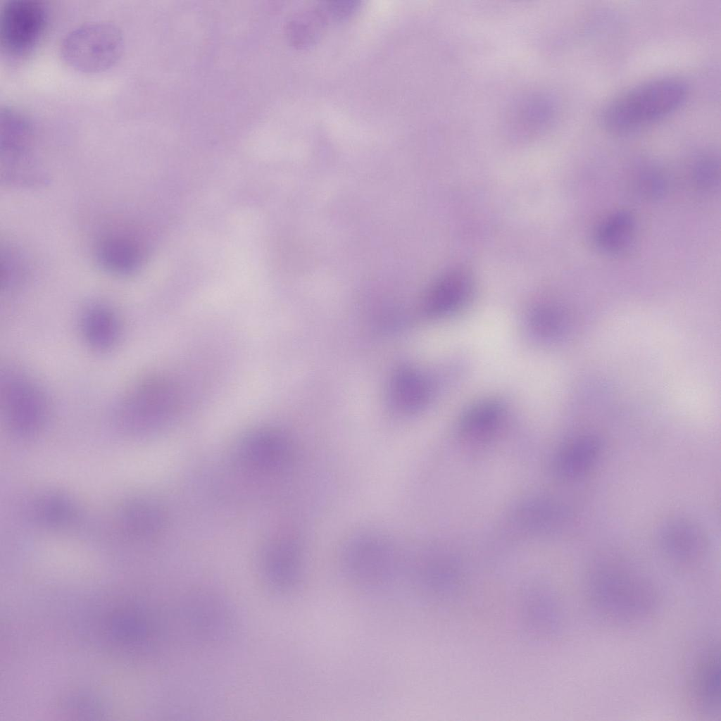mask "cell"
<instances>
[{
	"label": "cell",
	"mask_w": 721,
	"mask_h": 721,
	"mask_svg": "<svg viewBox=\"0 0 721 721\" xmlns=\"http://www.w3.org/2000/svg\"><path fill=\"white\" fill-rule=\"evenodd\" d=\"M586 596L593 610L617 625H633L650 619L659 603L658 591L645 575L629 565L601 560L589 570Z\"/></svg>",
	"instance_id": "6da1fadb"
},
{
	"label": "cell",
	"mask_w": 721,
	"mask_h": 721,
	"mask_svg": "<svg viewBox=\"0 0 721 721\" xmlns=\"http://www.w3.org/2000/svg\"><path fill=\"white\" fill-rule=\"evenodd\" d=\"M687 93L686 83L677 77L644 82L610 101L603 111L601 123L614 134L634 133L675 111Z\"/></svg>",
	"instance_id": "7a4b0ae2"
},
{
	"label": "cell",
	"mask_w": 721,
	"mask_h": 721,
	"mask_svg": "<svg viewBox=\"0 0 721 721\" xmlns=\"http://www.w3.org/2000/svg\"><path fill=\"white\" fill-rule=\"evenodd\" d=\"M175 382L163 375H151L136 381L115 403L113 415L123 429L134 433L156 429L168 422L180 407Z\"/></svg>",
	"instance_id": "3957f363"
},
{
	"label": "cell",
	"mask_w": 721,
	"mask_h": 721,
	"mask_svg": "<svg viewBox=\"0 0 721 721\" xmlns=\"http://www.w3.org/2000/svg\"><path fill=\"white\" fill-rule=\"evenodd\" d=\"M0 404L7 425L20 435H31L40 430L51 408L49 396L39 382L15 368L1 372Z\"/></svg>",
	"instance_id": "277c9868"
},
{
	"label": "cell",
	"mask_w": 721,
	"mask_h": 721,
	"mask_svg": "<svg viewBox=\"0 0 721 721\" xmlns=\"http://www.w3.org/2000/svg\"><path fill=\"white\" fill-rule=\"evenodd\" d=\"M123 49L121 31L113 24L91 22L68 32L60 45L63 61L73 69L87 73L112 66Z\"/></svg>",
	"instance_id": "5b68a950"
},
{
	"label": "cell",
	"mask_w": 721,
	"mask_h": 721,
	"mask_svg": "<svg viewBox=\"0 0 721 721\" xmlns=\"http://www.w3.org/2000/svg\"><path fill=\"white\" fill-rule=\"evenodd\" d=\"M44 6L35 0H10L0 14V42L4 51L19 57L29 54L41 39L46 25Z\"/></svg>",
	"instance_id": "8992f818"
},
{
	"label": "cell",
	"mask_w": 721,
	"mask_h": 721,
	"mask_svg": "<svg viewBox=\"0 0 721 721\" xmlns=\"http://www.w3.org/2000/svg\"><path fill=\"white\" fill-rule=\"evenodd\" d=\"M720 646L706 644L696 653L688 677V693L694 708L705 715L720 712Z\"/></svg>",
	"instance_id": "52a82bcc"
},
{
	"label": "cell",
	"mask_w": 721,
	"mask_h": 721,
	"mask_svg": "<svg viewBox=\"0 0 721 721\" xmlns=\"http://www.w3.org/2000/svg\"><path fill=\"white\" fill-rule=\"evenodd\" d=\"M78 327L88 348L99 353L115 349L120 343L123 325L118 311L104 302H92L81 311Z\"/></svg>",
	"instance_id": "ba28073f"
},
{
	"label": "cell",
	"mask_w": 721,
	"mask_h": 721,
	"mask_svg": "<svg viewBox=\"0 0 721 721\" xmlns=\"http://www.w3.org/2000/svg\"><path fill=\"white\" fill-rule=\"evenodd\" d=\"M657 538L663 553L679 563L698 560L708 548V539L703 529L686 518H672L665 522L659 528Z\"/></svg>",
	"instance_id": "9c48e42d"
},
{
	"label": "cell",
	"mask_w": 721,
	"mask_h": 721,
	"mask_svg": "<svg viewBox=\"0 0 721 721\" xmlns=\"http://www.w3.org/2000/svg\"><path fill=\"white\" fill-rule=\"evenodd\" d=\"M96 256L103 268L120 276L134 273L143 260L139 242L132 234L117 232L101 237L96 247Z\"/></svg>",
	"instance_id": "30bf717a"
},
{
	"label": "cell",
	"mask_w": 721,
	"mask_h": 721,
	"mask_svg": "<svg viewBox=\"0 0 721 721\" xmlns=\"http://www.w3.org/2000/svg\"><path fill=\"white\" fill-rule=\"evenodd\" d=\"M289 451L286 437L270 428L252 432L241 446V454L246 463L260 470L280 468L289 458Z\"/></svg>",
	"instance_id": "8fae6325"
},
{
	"label": "cell",
	"mask_w": 721,
	"mask_h": 721,
	"mask_svg": "<svg viewBox=\"0 0 721 721\" xmlns=\"http://www.w3.org/2000/svg\"><path fill=\"white\" fill-rule=\"evenodd\" d=\"M299 569L298 551L291 541L280 539L265 548L262 557V570L273 589L282 591L289 589L296 580Z\"/></svg>",
	"instance_id": "7c38bea8"
},
{
	"label": "cell",
	"mask_w": 721,
	"mask_h": 721,
	"mask_svg": "<svg viewBox=\"0 0 721 721\" xmlns=\"http://www.w3.org/2000/svg\"><path fill=\"white\" fill-rule=\"evenodd\" d=\"M601 441L592 434L577 437L559 451L555 461L557 475L574 479L585 475L595 465L601 453Z\"/></svg>",
	"instance_id": "4fadbf2b"
},
{
	"label": "cell",
	"mask_w": 721,
	"mask_h": 721,
	"mask_svg": "<svg viewBox=\"0 0 721 721\" xmlns=\"http://www.w3.org/2000/svg\"><path fill=\"white\" fill-rule=\"evenodd\" d=\"M332 21L323 2L303 8L291 17L286 34L292 45L305 49L315 45Z\"/></svg>",
	"instance_id": "5bb4252c"
},
{
	"label": "cell",
	"mask_w": 721,
	"mask_h": 721,
	"mask_svg": "<svg viewBox=\"0 0 721 721\" xmlns=\"http://www.w3.org/2000/svg\"><path fill=\"white\" fill-rule=\"evenodd\" d=\"M472 284L468 275L454 272L447 275L434 289L427 303L428 314L447 315L460 309L468 300Z\"/></svg>",
	"instance_id": "9a60e30c"
},
{
	"label": "cell",
	"mask_w": 721,
	"mask_h": 721,
	"mask_svg": "<svg viewBox=\"0 0 721 721\" xmlns=\"http://www.w3.org/2000/svg\"><path fill=\"white\" fill-rule=\"evenodd\" d=\"M503 415V406L499 401H480L465 413L460 421V430L471 439H485L496 432Z\"/></svg>",
	"instance_id": "2e32d148"
},
{
	"label": "cell",
	"mask_w": 721,
	"mask_h": 721,
	"mask_svg": "<svg viewBox=\"0 0 721 721\" xmlns=\"http://www.w3.org/2000/svg\"><path fill=\"white\" fill-rule=\"evenodd\" d=\"M635 222L629 213L617 212L606 219L597 228L595 242L599 249L608 253L625 251L632 244Z\"/></svg>",
	"instance_id": "e0dca14e"
},
{
	"label": "cell",
	"mask_w": 721,
	"mask_h": 721,
	"mask_svg": "<svg viewBox=\"0 0 721 721\" xmlns=\"http://www.w3.org/2000/svg\"><path fill=\"white\" fill-rule=\"evenodd\" d=\"M391 395L399 409L414 411L425 403L429 388L421 375L414 370L404 369L395 375L391 385Z\"/></svg>",
	"instance_id": "ac0fdd59"
},
{
	"label": "cell",
	"mask_w": 721,
	"mask_h": 721,
	"mask_svg": "<svg viewBox=\"0 0 721 721\" xmlns=\"http://www.w3.org/2000/svg\"><path fill=\"white\" fill-rule=\"evenodd\" d=\"M109 625L112 637L118 641L130 644H144L148 642L150 637V629L144 616L136 612L122 613L115 615Z\"/></svg>",
	"instance_id": "d6986e66"
},
{
	"label": "cell",
	"mask_w": 721,
	"mask_h": 721,
	"mask_svg": "<svg viewBox=\"0 0 721 721\" xmlns=\"http://www.w3.org/2000/svg\"><path fill=\"white\" fill-rule=\"evenodd\" d=\"M534 331L541 337H553L565 327V318L557 310L544 308L534 312L531 318Z\"/></svg>",
	"instance_id": "ffe728a7"
},
{
	"label": "cell",
	"mask_w": 721,
	"mask_h": 721,
	"mask_svg": "<svg viewBox=\"0 0 721 721\" xmlns=\"http://www.w3.org/2000/svg\"><path fill=\"white\" fill-rule=\"evenodd\" d=\"M16 256L8 250L1 254V287L6 291L18 286L25 276L23 261Z\"/></svg>",
	"instance_id": "44dd1931"
},
{
	"label": "cell",
	"mask_w": 721,
	"mask_h": 721,
	"mask_svg": "<svg viewBox=\"0 0 721 721\" xmlns=\"http://www.w3.org/2000/svg\"><path fill=\"white\" fill-rule=\"evenodd\" d=\"M719 166L714 156H706L701 158L696 163L695 178L697 184L702 188L713 187L718 178Z\"/></svg>",
	"instance_id": "7402d4cb"
},
{
	"label": "cell",
	"mask_w": 721,
	"mask_h": 721,
	"mask_svg": "<svg viewBox=\"0 0 721 721\" xmlns=\"http://www.w3.org/2000/svg\"><path fill=\"white\" fill-rule=\"evenodd\" d=\"M664 188V181L661 175L654 171L645 173L640 180V189L644 194L650 196H658Z\"/></svg>",
	"instance_id": "603a6c76"
}]
</instances>
